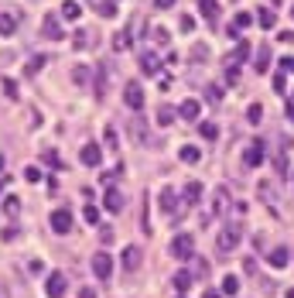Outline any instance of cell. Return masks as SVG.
Returning a JSON list of instances; mask_svg holds the SVG:
<instances>
[{"label":"cell","instance_id":"cell-26","mask_svg":"<svg viewBox=\"0 0 294 298\" xmlns=\"http://www.w3.org/2000/svg\"><path fill=\"white\" fill-rule=\"evenodd\" d=\"M198 134H202L205 140H216L219 137V127H216V123H209V120H202V123H198Z\"/></svg>","mask_w":294,"mask_h":298},{"label":"cell","instance_id":"cell-2","mask_svg":"<svg viewBox=\"0 0 294 298\" xmlns=\"http://www.w3.org/2000/svg\"><path fill=\"white\" fill-rule=\"evenodd\" d=\"M41 38H48V41H62L65 38L59 14H45V18H41Z\"/></svg>","mask_w":294,"mask_h":298},{"label":"cell","instance_id":"cell-15","mask_svg":"<svg viewBox=\"0 0 294 298\" xmlns=\"http://www.w3.org/2000/svg\"><path fill=\"white\" fill-rule=\"evenodd\" d=\"M246 55H250V41H236V48L226 55V65H239Z\"/></svg>","mask_w":294,"mask_h":298},{"label":"cell","instance_id":"cell-27","mask_svg":"<svg viewBox=\"0 0 294 298\" xmlns=\"http://www.w3.org/2000/svg\"><path fill=\"white\" fill-rule=\"evenodd\" d=\"M113 48H117V52H127V48H130V31H117V35H113Z\"/></svg>","mask_w":294,"mask_h":298},{"label":"cell","instance_id":"cell-23","mask_svg":"<svg viewBox=\"0 0 294 298\" xmlns=\"http://www.w3.org/2000/svg\"><path fill=\"white\" fill-rule=\"evenodd\" d=\"M18 31V18H11V14H0V35L4 38H11Z\"/></svg>","mask_w":294,"mask_h":298},{"label":"cell","instance_id":"cell-35","mask_svg":"<svg viewBox=\"0 0 294 298\" xmlns=\"http://www.w3.org/2000/svg\"><path fill=\"white\" fill-rule=\"evenodd\" d=\"M209 59V48H205V45H195V48H192V62H205Z\"/></svg>","mask_w":294,"mask_h":298},{"label":"cell","instance_id":"cell-17","mask_svg":"<svg viewBox=\"0 0 294 298\" xmlns=\"http://www.w3.org/2000/svg\"><path fill=\"white\" fill-rule=\"evenodd\" d=\"M140 69H144L147 76H154L157 69H161V59H157L154 52H144V55H140Z\"/></svg>","mask_w":294,"mask_h":298},{"label":"cell","instance_id":"cell-36","mask_svg":"<svg viewBox=\"0 0 294 298\" xmlns=\"http://www.w3.org/2000/svg\"><path fill=\"white\" fill-rule=\"evenodd\" d=\"M72 79L76 82H89V69H86V65H76V69H72Z\"/></svg>","mask_w":294,"mask_h":298},{"label":"cell","instance_id":"cell-30","mask_svg":"<svg viewBox=\"0 0 294 298\" xmlns=\"http://www.w3.org/2000/svg\"><path fill=\"white\" fill-rule=\"evenodd\" d=\"M96 7H99V14H103V18H117V4H113V0H99Z\"/></svg>","mask_w":294,"mask_h":298},{"label":"cell","instance_id":"cell-51","mask_svg":"<svg viewBox=\"0 0 294 298\" xmlns=\"http://www.w3.org/2000/svg\"><path fill=\"white\" fill-rule=\"evenodd\" d=\"M79 298H96V291H93V288H82V291H79Z\"/></svg>","mask_w":294,"mask_h":298},{"label":"cell","instance_id":"cell-6","mask_svg":"<svg viewBox=\"0 0 294 298\" xmlns=\"http://www.w3.org/2000/svg\"><path fill=\"white\" fill-rule=\"evenodd\" d=\"M45 291H48V298H65V274H62V271H52L48 281H45Z\"/></svg>","mask_w":294,"mask_h":298},{"label":"cell","instance_id":"cell-50","mask_svg":"<svg viewBox=\"0 0 294 298\" xmlns=\"http://www.w3.org/2000/svg\"><path fill=\"white\" fill-rule=\"evenodd\" d=\"M157 7H161V11H168V7H175V0H154Z\"/></svg>","mask_w":294,"mask_h":298},{"label":"cell","instance_id":"cell-1","mask_svg":"<svg viewBox=\"0 0 294 298\" xmlns=\"http://www.w3.org/2000/svg\"><path fill=\"white\" fill-rule=\"evenodd\" d=\"M192 254H195V237H192V233H175V240H171V257L192 260Z\"/></svg>","mask_w":294,"mask_h":298},{"label":"cell","instance_id":"cell-44","mask_svg":"<svg viewBox=\"0 0 294 298\" xmlns=\"http://www.w3.org/2000/svg\"><path fill=\"white\" fill-rule=\"evenodd\" d=\"M86 223H99V209L96 206H86Z\"/></svg>","mask_w":294,"mask_h":298},{"label":"cell","instance_id":"cell-40","mask_svg":"<svg viewBox=\"0 0 294 298\" xmlns=\"http://www.w3.org/2000/svg\"><path fill=\"white\" fill-rule=\"evenodd\" d=\"M246 117H250V120H253V123H256V120L263 117V106H260V103H253V106L246 110Z\"/></svg>","mask_w":294,"mask_h":298},{"label":"cell","instance_id":"cell-45","mask_svg":"<svg viewBox=\"0 0 294 298\" xmlns=\"http://www.w3.org/2000/svg\"><path fill=\"white\" fill-rule=\"evenodd\" d=\"M236 79H239V72H236V65H226V82H229V86H233Z\"/></svg>","mask_w":294,"mask_h":298},{"label":"cell","instance_id":"cell-14","mask_svg":"<svg viewBox=\"0 0 294 298\" xmlns=\"http://www.w3.org/2000/svg\"><path fill=\"white\" fill-rule=\"evenodd\" d=\"M198 113H202V103H198V99H185V103L178 106V117L181 120H198Z\"/></svg>","mask_w":294,"mask_h":298},{"label":"cell","instance_id":"cell-43","mask_svg":"<svg viewBox=\"0 0 294 298\" xmlns=\"http://www.w3.org/2000/svg\"><path fill=\"white\" fill-rule=\"evenodd\" d=\"M117 127H106V147H117Z\"/></svg>","mask_w":294,"mask_h":298},{"label":"cell","instance_id":"cell-32","mask_svg":"<svg viewBox=\"0 0 294 298\" xmlns=\"http://www.w3.org/2000/svg\"><path fill=\"white\" fill-rule=\"evenodd\" d=\"M89 38H93L89 31H76V38H72V45H76L79 52H82V48H89V45H93V41H89Z\"/></svg>","mask_w":294,"mask_h":298},{"label":"cell","instance_id":"cell-3","mask_svg":"<svg viewBox=\"0 0 294 298\" xmlns=\"http://www.w3.org/2000/svg\"><path fill=\"white\" fill-rule=\"evenodd\" d=\"M144 86H140V82H127V86H123V103H127V106H130V110H140V106H144Z\"/></svg>","mask_w":294,"mask_h":298},{"label":"cell","instance_id":"cell-48","mask_svg":"<svg viewBox=\"0 0 294 298\" xmlns=\"http://www.w3.org/2000/svg\"><path fill=\"white\" fill-rule=\"evenodd\" d=\"M4 240H7V243H11V240H18V230H14V226H7V230H4Z\"/></svg>","mask_w":294,"mask_h":298},{"label":"cell","instance_id":"cell-10","mask_svg":"<svg viewBox=\"0 0 294 298\" xmlns=\"http://www.w3.org/2000/svg\"><path fill=\"white\" fill-rule=\"evenodd\" d=\"M239 247V230L236 226H226L222 233H219V250L226 254V250H236Z\"/></svg>","mask_w":294,"mask_h":298},{"label":"cell","instance_id":"cell-31","mask_svg":"<svg viewBox=\"0 0 294 298\" xmlns=\"http://www.w3.org/2000/svg\"><path fill=\"white\" fill-rule=\"evenodd\" d=\"M256 14H260V18H256V21H260V28H274V24H277L274 11H256Z\"/></svg>","mask_w":294,"mask_h":298},{"label":"cell","instance_id":"cell-41","mask_svg":"<svg viewBox=\"0 0 294 298\" xmlns=\"http://www.w3.org/2000/svg\"><path fill=\"white\" fill-rule=\"evenodd\" d=\"M178 28H181V31H185V35H188V31H192V28H195V18H188V14H185V18L178 21Z\"/></svg>","mask_w":294,"mask_h":298},{"label":"cell","instance_id":"cell-7","mask_svg":"<svg viewBox=\"0 0 294 298\" xmlns=\"http://www.w3.org/2000/svg\"><path fill=\"white\" fill-rule=\"evenodd\" d=\"M243 165H246V168H256V165H263V140H253V144H246V151H243Z\"/></svg>","mask_w":294,"mask_h":298},{"label":"cell","instance_id":"cell-12","mask_svg":"<svg viewBox=\"0 0 294 298\" xmlns=\"http://www.w3.org/2000/svg\"><path fill=\"white\" fill-rule=\"evenodd\" d=\"M181 199H185L188 206H195L198 199H202V182H198V179H188V182H185V189H181Z\"/></svg>","mask_w":294,"mask_h":298},{"label":"cell","instance_id":"cell-20","mask_svg":"<svg viewBox=\"0 0 294 298\" xmlns=\"http://www.w3.org/2000/svg\"><path fill=\"white\" fill-rule=\"evenodd\" d=\"M270 267H287L291 264V254H287V247H277V250H270Z\"/></svg>","mask_w":294,"mask_h":298},{"label":"cell","instance_id":"cell-22","mask_svg":"<svg viewBox=\"0 0 294 298\" xmlns=\"http://www.w3.org/2000/svg\"><path fill=\"white\" fill-rule=\"evenodd\" d=\"M79 14H82V7L76 0H62V18L65 21H79Z\"/></svg>","mask_w":294,"mask_h":298},{"label":"cell","instance_id":"cell-38","mask_svg":"<svg viewBox=\"0 0 294 298\" xmlns=\"http://www.w3.org/2000/svg\"><path fill=\"white\" fill-rule=\"evenodd\" d=\"M274 89H277V93H284V89H287V76H284V69L274 76Z\"/></svg>","mask_w":294,"mask_h":298},{"label":"cell","instance_id":"cell-13","mask_svg":"<svg viewBox=\"0 0 294 298\" xmlns=\"http://www.w3.org/2000/svg\"><path fill=\"white\" fill-rule=\"evenodd\" d=\"M178 202H181V196H178L171 185H164V189H161V209H164V213H175Z\"/></svg>","mask_w":294,"mask_h":298},{"label":"cell","instance_id":"cell-4","mask_svg":"<svg viewBox=\"0 0 294 298\" xmlns=\"http://www.w3.org/2000/svg\"><path fill=\"white\" fill-rule=\"evenodd\" d=\"M93 274H96L99 281H106L110 274H113V257H110L106 250H99V254H93Z\"/></svg>","mask_w":294,"mask_h":298},{"label":"cell","instance_id":"cell-39","mask_svg":"<svg viewBox=\"0 0 294 298\" xmlns=\"http://www.w3.org/2000/svg\"><path fill=\"white\" fill-rule=\"evenodd\" d=\"M205 96L212 99V103H219V99H222V86H209V89H205Z\"/></svg>","mask_w":294,"mask_h":298},{"label":"cell","instance_id":"cell-55","mask_svg":"<svg viewBox=\"0 0 294 298\" xmlns=\"http://www.w3.org/2000/svg\"><path fill=\"white\" fill-rule=\"evenodd\" d=\"M287 298H294V291H287Z\"/></svg>","mask_w":294,"mask_h":298},{"label":"cell","instance_id":"cell-24","mask_svg":"<svg viewBox=\"0 0 294 298\" xmlns=\"http://www.w3.org/2000/svg\"><path fill=\"white\" fill-rule=\"evenodd\" d=\"M198 11H202V18H209V21L219 18V4L216 0H198Z\"/></svg>","mask_w":294,"mask_h":298},{"label":"cell","instance_id":"cell-33","mask_svg":"<svg viewBox=\"0 0 294 298\" xmlns=\"http://www.w3.org/2000/svg\"><path fill=\"white\" fill-rule=\"evenodd\" d=\"M41 161H45L48 168H62V158L55 155V151H45V155H41Z\"/></svg>","mask_w":294,"mask_h":298},{"label":"cell","instance_id":"cell-46","mask_svg":"<svg viewBox=\"0 0 294 298\" xmlns=\"http://www.w3.org/2000/svg\"><path fill=\"white\" fill-rule=\"evenodd\" d=\"M24 179H28V182H38V179H41V172H38V168H35V165H31V168L24 172Z\"/></svg>","mask_w":294,"mask_h":298},{"label":"cell","instance_id":"cell-56","mask_svg":"<svg viewBox=\"0 0 294 298\" xmlns=\"http://www.w3.org/2000/svg\"><path fill=\"white\" fill-rule=\"evenodd\" d=\"M291 18H294V7H291Z\"/></svg>","mask_w":294,"mask_h":298},{"label":"cell","instance_id":"cell-28","mask_svg":"<svg viewBox=\"0 0 294 298\" xmlns=\"http://www.w3.org/2000/svg\"><path fill=\"white\" fill-rule=\"evenodd\" d=\"M236 291H239V278H236V274H226V278H222V295H236Z\"/></svg>","mask_w":294,"mask_h":298},{"label":"cell","instance_id":"cell-49","mask_svg":"<svg viewBox=\"0 0 294 298\" xmlns=\"http://www.w3.org/2000/svg\"><path fill=\"white\" fill-rule=\"evenodd\" d=\"M280 69H284V72H294V59H284V62H280Z\"/></svg>","mask_w":294,"mask_h":298},{"label":"cell","instance_id":"cell-52","mask_svg":"<svg viewBox=\"0 0 294 298\" xmlns=\"http://www.w3.org/2000/svg\"><path fill=\"white\" fill-rule=\"evenodd\" d=\"M287 117H291V120H294V103H287Z\"/></svg>","mask_w":294,"mask_h":298},{"label":"cell","instance_id":"cell-34","mask_svg":"<svg viewBox=\"0 0 294 298\" xmlns=\"http://www.w3.org/2000/svg\"><path fill=\"white\" fill-rule=\"evenodd\" d=\"M157 120H161V123L168 127V123L175 120V110H171V106H161V110H157Z\"/></svg>","mask_w":294,"mask_h":298},{"label":"cell","instance_id":"cell-11","mask_svg":"<svg viewBox=\"0 0 294 298\" xmlns=\"http://www.w3.org/2000/svg\"><path fill=\"white\" fill-rule=\"evenodd\" d=\"M106 65H96V69H93V96L96 99H103L106 96Z\"/></svg>","mask_w":294,"mask_h":298},{"label":"cell","instance_id":"cell-29","mask_svg":"<svg viewBox=\"0 0 294 298\" xmlns=\"http://www.w3.org/2000/svg\"><path fill=\"white\" fill-rule=\"evenodd\" d=\"M4 213H7V216H18V213H21V199L18 196H7V199H4Z\"/></svg>","mask_w":294,"mask_h":298},{"label":"cell","instance_id":"cell-16","mask_svg":"<svg viewBox=\"0 0 294 298\" xmlns=\"http://www.w3.org/2000/svg\"><path fill=\"white\" fill-rule=\"evenodd\" d=\"M267 65H270V48L260 45V48L253 52V69H256V72H267Z\"/></svg>","mask_w":294,"mask_h":298},{"label":"cell","instance_id":"cell-8","mask_svg":"<svg viewBox=\"0 0 294 298\" xmlns=\"http://www.w3.org/2000/svg\"><path fill=\"white\" fill-rule=\"evenodd\" d=\"M144 254H140V247H123V254H120V264H123V271H137Z\"/></svg>","mask_w":294,"mask_h":298},{"label":"cell","instance_id":"cell-42","mask_svg":"<svg viewBox=\"0 0 294 298\" xmlns=\"http://www.w3.org/2000/svg\"><path fill=\"white\" fill-rule=\"evenodd\" d=\"M4 93L14 99V96H18V82H14V79H4Z\"/></svg>","mask_w":294,"mask_h":298},{"label":"cell","instance_id":"cell-18","mask_svg":"<svg viewBox=\"0 0 294 298\" xmlns=\"http://www.w3.org/2000/svg\"><path fill=\"white\" fill-rule=\"evenodd\" d=\"M178 158L185 161V165H198V161H202V151H198L195 144H185V147L178 151Z\"/></svg>","mask_w":294,"mask_h":298},{"label":"cell","instance_id":"cell-54","mask_svg":"<svg viewBox=\"0 0 294 298\" xmlns=\"http://www.w3.org/2000/svg\"><path fill=\"white\" fill-rule=\"evenodd\" d=\"M0 168H4V155H0Z\"/></svg>","mask_w":294,"mask_h":298},{"label":"cell","instance_id":"cell-21","mask_svg":"<svg viewBox=\"0 0 294 298\" xmlns=\"http://www.w3.org/2000/svg\"><path fill=\"white\" fill-rule=\"evenodd\" d=\"M171 284H175V291L181 295V291H188V284H192V274L181 267V271H175V278H171Z\"/></svg>","mask_w":294,"mask_h":298},{"label":"cell","instance_id":"cell-19","mask_svg":"<svg viewBox=\"0 0 294 298\" xmlns=\"http://www.w3.org/2000/svg\"><path fill=\"white\" fill-rule=\"evenodd\" d=\"M106 209H110V213H123V196H120L113 185L106 189Z\"/></svg>","mask_w":294,"mask_h":298},{"label":"cell","instance_id":"cell-9","mask_svg":"<svg viewBox=\"0 0 294 298\" xmlns=\"http://www.w3.org/2000/svg\"><path fill=\"white\" fill-rule=\"evenodd\" d=\"M52 230H55V233H69V230H72V213H69V209H55V213H52Z\"/></svg>","mask_w":294,"mask_h":298},{"label":"cell","instance_id":"cell-37","mask_svg":"<svg viewBox=\"0 0 294 298\" xmlns=\"http://www.w3.org/2000/svg\"><path fill=\"white\" fill-rule=\"evenodd\" d=\"M41 65H45V55H35V59L28 62V76H35V72H38Z\"/></svg>","mask_w":294,"mask_h":298},{"label":"cell","instance_id":"cell-25","mask_svg":"<svg viewBox=\"0 0 294 298\" xmlns=\"http://www.w3.org/2000/svg\"><path fill=\"white\" fill-rule=\"evenodd\" d=\"M250 24H253V14H246V11H239V14L233 18V35H236V31H243V28H250Z\"/></svg>","mask_w":294,"mask_h":298},{"label":"cell","instance_id":"cell-5","mask_svg":"<svg viewBox=\"0 0 294 298\" xmlns=\"http://www.w3.org/2000/svg\"><path fill=\"white\" fill-rule=\"evenodd\" d=\"M79 161L86 165V168H99L103 165V151H99V144H82V151H79Z\"/></svg>","mask_w":294,"mask_h":298},{"label":"cell","instance_id":"cell-53","mask_svg":"<svg viewBox=\"0 0 294 298\" xmlns=\"http://www.w3.org/2000/svg\"><path fill=\"white\" fill-rule=\"evenodd\" d=\"M202 298H219V291H205V295H202Z\"/></svg>","mask_w":294,"mask_h":298},{"label":"cell","instance_id":"cell-57","mask_svg":"<svg viewBox=\"0 0 294 298\" xmlns=\"http://www.w3.org/2000/svg\"><path fill=\"white\" fill-rule=\"evenodd\" d=\"M178 298H181V295H178Z\"/></svg>","mask_w":294,"mask_h":298},{"label":"cell","instance_id":"cell-47","mask_svg":"<svg viewBox=\"0 0 294 298\" xmlns=\"http://www.w3.org/2000/svg\"><path fill=\"white\" fill-rule=\"evenodd\" d=\"M99 240H103V243H110V240H113V230H110V226H103V230H99Z\"/></svg>","mask_w":294,"mask_h":298}]
</instances>
